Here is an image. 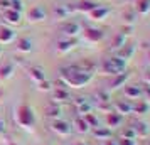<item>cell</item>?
Listing matches in <instances>:
<instances>
[{
  "mask_svg": "<svg viewBox=\"0 0 150 145\" xmlns=\"http://www.w3.org/2000/svg\"><path fill=\"white\" fill-rule=\"evenodd\" d=\"M133 54H135V46L133 44H130V42H127L123 47L118 49V52H116V57H120V59H123V61L128 62L132 57H133Z\"/></svg>",
  "mask_w": 150,
  "mask_h": 145,
  "instance_id": "cell-12",
  "label": "cell"
},
{
  "mask_svg": "<svg viewBox=\"0 0 150 145\" xmlns=\"http://www.w3.org/2000/svg\"><path fill=\"white\" fill-rule=\"evenodd\" d=\"M125 96L128 98V100H138V98H143L142 86H138V84L127 86V88H125Z\"/></svg>",
  "mask_w": 150,
  "mask_h": 145,
  "instance_id": "cell-20",
  "label": "cell"
},
{
  "mask_svg": "<svg viewBox=\"0 0 150 145\" xmlns=\"http://www.w3.org/2000/svg\"><path fill=\"white\" fill-rule=\"evenodd\" d=\"M142 93H143V98L150 100V84H143L142 86Z\"/></svg>",
  "mask_w": 150,
  "mask_h": 145,
  "instance_id": "cell-39",
  "label": "cell"
},
{
  "mask_svg": "<svg viewBox=\"0 0 150 145\" xmlns=\"http://www.w3.org/2000/svg\"><path fill=\"white\" fill-rule=\"evenodd\" d=\"M7 133V123H5V120L0 117V135H5Z\"/></svg>",
  "mask_w": 150,
  "mask_h": 145,
  "instance_id": "cell-38",
  "label": "cell"
},
{
  "mask_svg": "<svg viewBox=\"0 0 150 145\" xmlns=\"http://www.w3.org/2000/svg\"><path fill=\"white\" fill-rule=\"evenodd\" d=\"M51 130L57 135H61V137H68L73 132V127H71L69 122L62 120V118H57V120H51Z\"/></svg>",
  "mask_w": 150,
  "mask_h": 145,
  "instance_id": "cell-5",
  "label": "cell"
},
{
  "mask_svg": "<svg viewBox=\"0 0 150 145\" xmlns=\"http://www.w3.org/2000/svg\"><path fill=\"white\" fill-rule=\"evenodd\" d=\"M83 118H84V122L89 125V128H96V127H100V125H98V118H96L93 113H86Z\"/></svg>",
  "mask_w": 150,
  "mask_h": 145,
  "instance_id": "cell-31",
  "label": "cell"
},
{
  "mask_svg": "<svg viewBox=\"0 0 150 145\" xmlns=\"http://www.w3.org/2000/svg\"><path fill=\"white\" fill-rule=\"evenodd\" d=\"M111 10L108 7H103V5H98L95 10H91L89 15H91V19H95V21H103V19H106V15L110 14Z\"/></svg>",
  "mask_w": 150,
  "mask_h": 145,
  "instance_id": "cell-23",
  "label": "cell"
},
{
  "mask_svg": "<svg viewBox=\"0 0 150 145\" xmlns=\"http://www.w3.org/2000/svg\"><path fill=\"white\" fill-rule=\"evenodd\" d=\"M17 51L19 52H24V54H27L32 51V41L29 39V37H21V39H17Z\"/></svg>",
  "mask_w": 150,
  "mask_h": 145,
  "instance_id": "cell-22",
  "label": "cell"
},
{
  "mask_svg": "<svg viewBox=\"0 0 150 145\" xmlns=\"http://www.w3.org/2000/svg\"><path fill=\"white\" fill-rule=\"evenodd\" d=\"M135 15H137L135 10H127V12H123V19H125V22H127L128 25H132V24L135 22Z\"/></svg>",
  "mask_w": 150,
  "mask_h": 145,
  "instance_id": "cell-32",
  "label": "cell"
},
{
  "mask_svg": "<svg viewBox=\"0 0 150 145\" xmlns=\"http://www.w3.org/2000/svg\"><path fill=\"white\" fill-rule=\"evenodd\" d=\"M27 73H29V76H30V79H32L35 84L46 79V73H44V69H42L41 66H29Z\"/></svg>",
  "mask_w": 150,
  "mask_h": 145,
  "instance_id": "cell-13",
  "label": "cell"
},
{
  "mask_svg": "<svg viewBox=\"0 0 150 145\" xmlns=\"http://www.w3.org/2000/svg\"><path fill=\"white\" fill-rule=\"evenodd\" d=\"M44 113H46V117L51 118V120H57V118H61L62 115V110H61V106L57 103H51L46 105V108H44Z\"/></svg>",
  "mask_w": 150,
  "mask_h": 145,
  "instance_id": "cell-14",
  "label": "cell"
},
{
  "mask_svg": "<svg viewBox=\"0 0 150 145\" xmlns=\"http://www.w3.org/2000/svg\"><path fill=\"white\" fill-rule=\"evenodd\" d=\"M37 88L41 91H51L52 90V84L49 83L47 79H44V81H41V83H37Z\"/></svg>",
  "mask_w": 150,
  "mask_h": 145,
  "instance_id": "cell-35",
  "label": "cell"
},
{
  "mask_svg": "<svg viewBox=\"0 0 150 145\" xmlns=\"http://www.w3.org/2000/svg\"><path fill=\"white\" fill-rule=\"evenodd\" d=\"M135 12L140 15H147L150 12V0H135Z\"/></svg>",
  "mask_w": 150,
  "mask_h": 145,
  "instance_id": "cell-27",
  "label": "cell"
},
{
  "mask_svg": "<svg viewBox=\"0 0 150 145\" xmlns=\"http://www.w3.org/2000/svg\"><path fill=\"white\" fill-rule=\"evenodd\" d=\"M73 105H74V110L79 117H84L86 113H91L93 106H95L93 101L86 96H76L74 100H73Z\"/></svg>",
  "mask_w": 150,
  "mask_h": 145,
  "instance_id": "cell-4",
  "label": "cell"
},
{
  "mask_svg": "<svg viewBox=\"0 0 150 145\" xmlns=\"http://www.w3.org/2000/svg\"><path fill=\"white\" fill-rule=\"evenodd\" d=\"M74 47H76V41L71 39V37H64V39H61V41H57V46H56V49H57L59 54L71 52Z\"/></svg>",
  "mask_w": 150,
  "mask_h": 145,
  "instance_id": "cell-11",
  "label": "cell"
},
{
  "mask_svg": "<svg viewBox=\"0 0 150 145\" xmlns=\"http://www.w3.org/2000/svg\"><path fill=\"white\" fill-rule=\"evenodd\" d=\"M2 15H4V21L7 22L8 25H19V24L22 22V12H17V10H14V8L4 10Z\"/></svg>",
  "mask_w": 150,
  "mask_h": 145,
  "instance_id": "cell-9",
  "label": "cell"
},
{
  "mask_svg": "<svg viewBox=\"0 0 150 145\" xmlns=\"http://www.w3.org/2000/svg\"><path fill=\"white\" fill-rule=\"evenodd\" d=\"M12 8V0H0V12Z\"/></svg>",
  "mask_w": 150,
  "mask_h": 145,
  "instance_id": "cell-36",
  "label": "cell"
},
{
  "mask_svg": "<svg viewBox=\"0 0 150 145\" xmlns=\"http://www.w3.org/2000/svg\"><path fill=\"white\" fill-rule=\"evenodd\" d=\"M145 145H150V138H149V140H147V142H145Z\"/></svg>",
  "mask_w": 150,
  "mask_h": 145,
  "instance_id": "cell-44",
  "label": "cell"
},
{
  "mask_svg": "<svg viewBox=\"0 0 150 145\" xmlns=\"http://www.w3.org/2000/svg\"><path fill=\"white\" fill-rule=\"evenodd\" d=\"M73 127H74V130L78 132V133H88V132L91 130V128H89V125L84 122V118L79 117V115L74 118V122H73Z\"/></svg>",
  "mask_w": 150,
  "mask_h": 145,
  "instance_id": "cell-24",
  "label": "cell"
},
{
  "mask_svg": "<svg viewBox=\"0 0 150 145\" xmlns=\"http://www.w3.org/2000/svg\"><path fill=\"white\" fill-rule=\"evenodd\" d=\"M98 7V2H93V0H83L79 4L74 5V12H81V14H89L91 10H95Z\"/></svg>",
  "mask_w": 150,
  "mask_h": 145,
  "instance_id": "cell-15",
  "label": "cell"
},
{
  "mask_svg": "<svg viewBox=\"0 0 150 145\" xmlns=\"http://www.w3.org/2000/svg\"><path fill=\"white\" fill-rule=\"evenodd\" d=\"M71 12H74V7H69V5H56L52 10L54 17H57V19H68Z\"/></svg>",
  "mask_w": 150,
  "mask_h": 145,
  "instance_id": "cell-21",
  "label": "cell"
},
{
  "mask_svg": "<svg viewBox=\"0 0 150 145\" xmlns=\"http://www.w3.org/2000/svg\"><path fill=\"white\" fill-rule=\"evenodd\" d=\"M46 17H47V12H46V8L42 5H34L27 12V19L30 22H42Z\"/></svg>",
  "mask_w": 150,
  "mask_h": 145,
  "instance_id": "cell-8",
  "label": "cell"
},
{
  "mask_svg": "<svg viewBox=\"0 0 150 145\" xmlns=\"http://www.w3.org/2000/svg\"><path fill=\"white\" fill-rule=\"evenodd\" d=\"M106 122H108V127H111V128L120 127V125L123 123V115L116 113V111H110V113H108V118H106Z\"/></svg>",
  "mask_w": 150,
  "mask_h": 145,
  "instance_id": "cell-26",
  "label": "cell"
},
{
  "mask_svg": "<svg viewBox=\"0 0 150 145\" xmlns=\"http://www.w3.org/2000/svg\"><path fill=\"white\" fill-rule=\"evenodd\" d=\"M116 144L118 145H137V142H135V138H123V137H120V138H116Z\"/></svg>",
  "mask_w": 150,
  "mask_h": 145,
  "instance_id": "cell-34",
  "label": "cell"
},
{
  "mask_svg": "<svg viewBox=\"0 0 150 145\" xmlns=\"http://www.w3.org/2000/svg\"><path fill=\"white\" fill-rule=\"evenodd\" d=\"M2 54H4V51H2V47H0V56H2Z\"/></svg>",
  "mask_w": 150,
  "mask_h": 145,
  "instance_id": "cell-45",
  "label": "cell"
},
{
  "mask_svg": "<svg viewBox=\"0 0 150 145\" xmlns=\"http://www.w3.org/2000/svg\"><path fill=\"white\" fill-rule=\"evenodd\" d=\"M93 2H98V0H93Z\"/></svg>",
  "mask_w": 150,
  "mask_h": 145,
  "instance_id": "cell-47",
  "label": "cell"
},
{
  "mask_svg": "<svg viewBox=\"0 0 150 145\" xmlns=\"http://www.w3.org/2000/svg\"><path fill=\"white\" fill-rule=\"evenodd\" d=\"M71 145H86V144H84V142H73Z\"/></svg>",
  "mask_w": 150,
  "mask_h": 145,
  "instance_id": "cell-42",
  "label": "cell"
},
{
  "mask_svg": "<svg viewBox=\"0 0 150 145\" xmlns=\"http://www.w3.org/2000/svg\"><path fill=\"white\" fill-rule=\"evenodd\" d=\"M14 73H15V64L14 62H5L4 66H0V78H2V79L12 78Z\"/></svg>",
  "mask_w": 150,
  "mask_h": 145,
  "instance_id": "cell-25",
  "label": "cell"
},
{
  "mask_svg": "<svg viewBox=\"0 0 150 145\" xmlns=\"http://www.w3.org/2000/svg\"><path fill=\"white\" fill-rule=\"evenodd\" d=\"M103 145H118V144H116V140H111V138H106V140H103Z\"/></svg>",
  "mask_w": 150,
  "mask_h": 145,
  "instance_id": "cell-40",
  "label": "cell"
},
{
  "mask_svg": "<svg viewBox=\"0 0 150 145\" xmlns=\"http://www.w3.org/2000/svg\"><path fill=\"white\" fill-rule=\"evenodd\" d=\"M71 100V93H69L68 88H56L52 91V103H57V101H69Z\"/></svg>",
  "mask_w": 150,
  "mask_h": 145,
  "instance_id": "cell-17",
  "label": "cell"
},
{
  "mask_svg": "<svg viewBox=\"0 0 150 145\" xmlns=\"http://www.w3.org/2000/svg\"><path fill=\"white\" fill-rule=\"evenodd\" d=\"M15 39L14 29L7 27V25H0V44H10Z\"/></svg>",
  "mask_w": 150,
  "mask_h": 145,
  "instance_id": "cell-16",
  "label": "cell"
},
{
  "mask_svg": "<svg viewBox=\"0 0 150 145\" xmlns=\"http://www.w3.org/2000/svg\"><path fill=\"white\" fill-rule=\"evenodd\" d=\"M61 30H62V34L66 35V37L74 39V37H78V35L83 32V27H81V24H79V22L68 21V22H64V24H62Z\"/></svg>",
  "mask_w": 150,
  "mask_h": 145,
  "instance_id": "cell-6",
  "label": "cell"
},
{
  "mask_svg": "<svg viewBox=\"0 0 150 145\" xmlns=\"http://www.w3.org/2000/svg\"><path fill=\"white\" fill-rule=\"evenodd\" d=\"M127 69V61H123L116 56L106 57L101 62V71L103 74H108V76H116V74H122Z\"/></svg>",
  "mask_w": 150,
  "mask_h": 145,
  "instance_id": "cell-3",
  "label": "cell"
},
{
  "mask_svg": "<svg viewBox=\"0 0 150 145\" xmlns=\"http://www.w3.org/2000/svg\"><path fill=\"white\" fill-rule=\"evenodd\" d=\"M132 128L135 130L137 137H149V133H150L149 125L145 123V122H140V120L133 122V123H132Z\"/></svg>",
  "mask_w": 150,
  "mask_h": 145,
  "instance_id": "cell-19",
  "label": "cell"
},
{
  "mask_svg": "<svg viewBox=\"0 0 150 145\" xmlns=\"http://www.w3.org/2000/svg\"><path fill=\"white\" fill-rule=\"evenodd\" d=\"M7 145H17V144H15V142H10V140H8V142H7Z\"/></svg>",
  "mask_w": 150,
  "mask_h": 145,
  "instance_id": "cell-43",
  "label": "cell"
},
{
  "mask_svg": "<svg viewBox=\"0 0 150 145\" xmlns=\"http://www.w3.org/2000/svg\"><path fill=\"white\" fill-rule=\"evenodd\" d=\"M132 76V73H128V71H125V73H122V74H116V76H113V79L110 81V86H108V91H116L120 86H123V84L127 83V79Z\"/></svg>",
  "mask_w": 150,
  "mask_h": 145,
  "instance_id": "cell-10",
  "label": "cell"
},
{
  "mask_svg": "<svg viewBox=\"0 0 150 145\" xmlns=\"http://www.w3.org/2000/svg\"><path fill=\"white\" fill-rule=\"evenodd\" d=\"M15 122L19 123V127L25 128V130H32L35 125V115L34 110L29 106L27 103H21L19 108L15 110Z\"/></svg>",
  "mask_w": 150,
  "mask_h": 145,
  "instance_id": "cell-2",
  "label": "cell"
},
{
  "mask_svg": "<svg viewBox=\"0 0 150 145\" xmlns=\"http://www.w3.org/2000/svg\"><path fill=\"white\" fill-rule=\"evenodd\" d=\"M149 111V105L143 100H137V103H132V113H147Z\"/></svg>",
  "mask_w": 150,
  "mask_h": 145,
  "instance_id": "cell-30",
  "label": "cell"
},
{
  "mask_svg": "<svg viewBox=\"0 0 150 145\" xmlns=\"http://www.w3.org/2000/svg\"><path fill=\"white\" fill-rule=\"evenodd\" d=\"M95 66L91 62H79L61 69V81L71 88H81L93 81Z\"/></svg>",
  "mask_w": 150,
  "mask_h": 145,
  "instance_id": "cell-1",
  "label": "cell"
},
{
  "mask_svg": "<svg viewBox=\"0 0 150 145\" xmlns=\"http://www.w3.org/2000/svg\"><path fill=\"white\" fill-rule=\"evenodd\" d=\"M93 137L98 138V140L111 138V130H110V128H105V127H96L95 130H93Z\"/></svg>",
  "mask_w": 150,
  "mask_h": 145,
  "instance_id": "cell-28",
  "label": "cell"
},
{
  "mask_svg": "<svg viewBox=\"0 0 150 145\" xmlns=\"http://www.w3.org/2000/svg\"><path fill=\"white\" fill-rule=\"evenodd\" d=\"M145 81H147V84H150V71L145 74Z\"/></svg>",
  "mask_w": 150,
  "mask_h": 145,
  "instance_id": "cell-41",
  "label": "cell"
},
{
  "mask_svg": "<svg viewBox=\"0 0 150 145\" xmlns=\"http://www.w3.org/2000/svg\"><path fill=\"white\" fill-rule=\"evenodd\" d=\"M83 34H84V39L88 42H100L105 39V30L98 27H86Z\"/></svg>",
  "mask_w": 150,
  "mask_h": 145,
  "instance_id": "cell-7",
  "label": "cell"
},
{
  "mask_svg": "<svg viewBox=\"0 0 150 145\" xmlns=\"http://www.w3.org/2000/svg\"><path fill=\"white\" fill-rule=\"evenodd\" d=\"M115 111L116 113H120V115H130L132 113V101H128V100H118V101H115Z\"/></svg>",
  "mask_w": 150,
  "mask_h": 145,
  "instance_id": "cell-18",
  "label": "cell"
},
{
  "mask_svg": "<svg viewBox=\"0 0 150 145\" xmlns=\"http://www.w3.org/2000/svg\"><path fill=\"white\" fill-rule=\"evenodd\" d=\"M122 137L123 138H137V133L132 127H127L125 130H122Z\"/></svg>",
  "mask_w": 150,
  "mask_h": 145,
  "instance_id": "cell-33",
  "label": "cell"
},
{
  "mask_svg": "<svg viewBox=\"0 0 150 145\" xmlns=\"http://www.w3.org/2000/svg\"><path fill=\"white\" fill-rule=\"evenodd\" d=\"M12 8L17 10V12H22L24 10V2L22 0H12Z\"/></svg>",
  "mask_w": 150,
  "mask_h": 145,
  "instance_id": "cell-37",
  "label": "cell"
},
{
  "mask_svg": "<svg viewBox=\"0 0 150 145\" xmlns=\"http://www.w3.org/2000/svg\"><path fill=\"white\" fill-rule=\"evenodd\" d=\"M0 96H2V91H0Z\"/></svg>",
  "mask_w": 150,
  "mask_h": 145,
  "instance_id": "cell-46",
  "label": "cell"
},
{
  "mask_svg": "<svg viewBox=\"0 0 150 145\" xmlns=\"http://www.w3.org/2000/svg\"><path fill=\"white\" fill-rule=\"evenodd\" d=\"M125 44H127V35L123 34V32H118V34L115 35V39L111 41V49H116V51H118V49L123 47Z\"/></svg>",
  "mask_w": 150,
  "mask_h": 145,
  "instance_id": "cell-29",
  "label": "cell"
}]
</instances>
